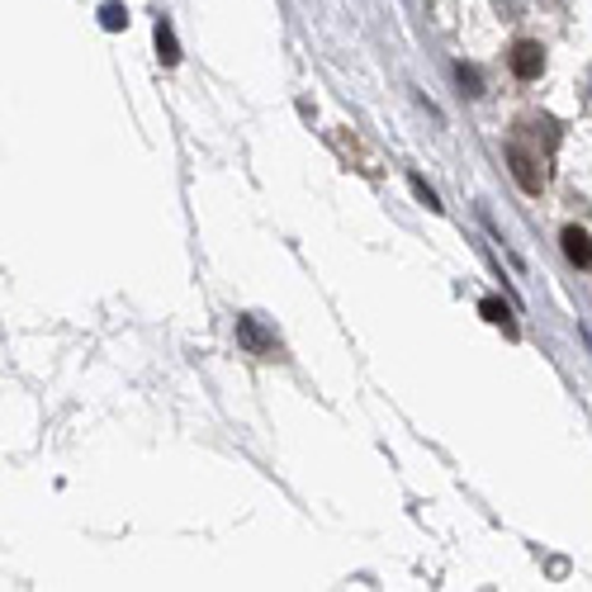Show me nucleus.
I'll use <instances>...</instances> for the list:
<instances>
[{"mask_svg":"<svg viewBox=\"0 0 592 592\" xmlns=\"http://www.w3.org/2000/svg\"><path fill=\"white\" fill-rule=\"evenodd\" d=\"M507 166H512V176H517V186L526 194H541L545 190V156L541 152H526L521 138L507 142Z\"/></svg>","mask_w":592,"mask_h":592,"instance_id":"f257e3e1","label":"nucleus"},{"mask_svg":"<svg viewBox=\"0 0 592 592\" xmlns=\"http://www.w3.org/2000/svg\"><path fill=\"white\" fill-rule=\"evenodd\" d=\"M507 67L517 81H536V76L545 72V48L536 43V38H521V43H512V52H507Z\"/></svg>","mask_w":592,"mask_h":592,"instance_id":"f03ea898","label":"nucleus"},{"mask_svg":"<svg viewBox=\"0 0 592 592\" xmlns=\"http://www.w3.org/2000/svg\"><path fill=\"white\" fill-rule=\"evenodd\" d=\"M237 341H242L252 355H275L280 351V341H275V332H266L256 318H237Z\"/></svg>","mask_w":592,"mask_h":592,"instance_id":"7ed1b4c3","label":"nucleus"},{"mask_svg":"<svg viewBox=\"0 0 592 592\" xmlns=\"http://www.w3.org/2000/svg\"><path fill=\"white\" fill-rule=\"evenodd\" d=\"M559 242H564V256H569L578 270H592V237L583 228H564Z\"/></svg>","mask_w":592,"mask_h":592,"instance_id":"20e7f679","label":"nucleus"},{"mask_svg":"<svg viewBox=\"0 0 592 592\" xmlns=\"http://www.w3.org/2000/svg\"><path fill=\"white\" fill-rule=\"evenodd\" d=\"M156 58H162L166 67H176V62H180V43H176L171 20H156Z\"/></svg>","mask_w":592,"mask_h":592,"instance_id":"39448f33","label":"nucleus"},{"mask_svg":"<svg viewBox=\"0 0 592 592\" xmlns=\"http://www.w3.org/2000/svg\"><path fill=\"white\" fill-rule=\"evenodd\" d=\"M479 313H483V318H489L493 327H503V332H507V337H517V323H512V313H507V304H497V299H483V304H479Z\"/></svg>","mask_w":592,"mask_h":592,"instance_id":"423d86ee","label":"nucleus"},{"mask_svg":"<svg viewBox=\"0 0 592 592\" xmlns=\"http://www.w3.org/2000/svg\"><path fill=\"white\" fill-rule=\"evenodd\" d=\"M100 24H104V29H124V24H128V10L124 5H118V0H110V5H100Z\"/></svg>","mask_w":592,"mask_h":592,"instance_id":"0eeeda50","label":"nucleus"},{"mask_svg":"<svg viewBox=\"0 0 592 592\" xmlns=\"http://www.w3.org/2000/svg\"><path fill=\"white\" fill-rule=\"evenodd\" d=\"M455 76H459V86H465V96H483V81H479V72H474V67H465V62H459Z\"/></svg>","mask_w":592,"mask_h":592,"instance_id":"6e6552de","label":"nucleus"},{"mask_svg":"<svg viewBox=\"0 0 592 592\" xmlns=\"http://www.w3.org/2000/svg\"><path fill=\"white\" fill-rule=\"evenodd\" d=\"M413 190H417V200H423V204L431 209V214H441V200H437V190H431L423 176H413Z\"/></svg>","mask_w":592,"mask_h":592,"instance_id":"1a4fd4ad","label":"nucleus"},{"mask_svg":"<svg viewBox=\"0 0 592 592\" xmlns=\"http://www.w3.org/2000/svg\"><path fill=\"white\" fill-rule=\"evenodd\" d=\"M588 96H592V72H588Z\"/></svg>","mask_w":592,"mask_h":592,"instance_id":"9d476101","label":"nucleus"}]
</instances>
